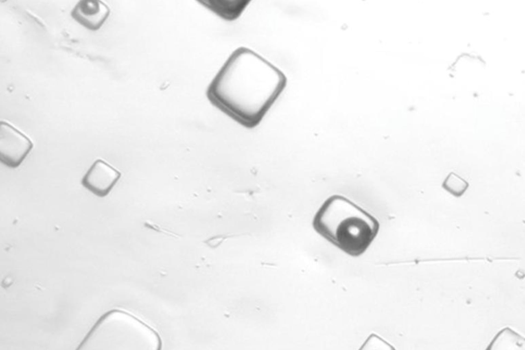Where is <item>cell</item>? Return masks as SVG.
<instances>
[{"mask_svg":"<svg viewBox=\"0 0 525 350\" xmlns=\"http://www.w3.org/2000/svg\"><path fill=\"white\" fill-rule=\"evenodd\" d=\"M144 226L146 228L151 229L156 232L163 233L170 236L176 238H179V237L181 236L180 235H178L173 231L166 229V228L163 227L162 226L159 225L158 224L154 222H153L150 220H147L145 221V222L144 223Z\"/></svg>","mask_w":525,"mask_h":350,"instance_id":"ba28073f","label":"cell"},{"mask_svg":"<svg viewBox=\"0 0 525 350\" xmlns=\"http://www.w3.org/2000/svg\"><path fill=\"white\" fill-rule=\"evenodd\" d=\"M199 2L224 20L233 21L241 15L250 1L206 0Z\"/></svg>","mask_w":525,"mask_h":350,"instance_id":"8992f818","label":"cell"},{"mask_svg":"<svg viewBox=\"0 0 525 350\" xmlns=\"http://www.w3.org/2000/svg\"><path fill=\"white\" fill-rule=\"evenodd\" d=\"M441 187L453 196L459 198L467 190L469 183L457 173L451 172L442 182Z\"/></svg>","mask_w":525,"mask_h":350,"instance_id":"52a82bcc","label":"cell"},{"mask_svg":"<svg viewBox=\"0 0 525 350\" xmlns=\"http://www.w3.org/2000/svg\"><path fill=\"white\" fill-rule=\"evenodd\" d=\"M33 144L25 134L5 121L0 122V161L8 167H18Z\"/></svg>","mask_w":525,"mask_h":350,"instance_id":"3957f363","label":"cell"},{"mask_svg":"<svg viewBox=\"0 0 525 350\" xmlns=\"http://www.w3.org/2000/svg\"><path fill=\"white\" fill-rule=\"evenodd\" d=\"M278 67L253 50H234L209 85L206 95L216 108L240 125L257 126L286 88Z\"/></svg>","mask_w":525,"mask_h":350,"instance_id":"6da1fadb","label":"cell"},{"mask_svg":"<svg viewBox=\"0 0 525 350\" xmlns=\"http://www.w3.org/2000/svg\"><path fill=\"white\" fill-rule=\"evenodd\" d=\"M121 177V173L102 159L96 160L81 181L82 185L98 197L107 196Z\"/></svg>","mask_w":525,"mask_h":350,"instance_id":"277c9868","label":"cell"},{"mask_svg":"<svg viewBox=\"0 0 525 350\" xmlns=\"http://www.w3.org/2000/svg\"><path fill=\"white\" fill-rule=\"evenodd\" d=\"M315 230L352 256L363 254L378 234L379 223L373 216L344 196L328 198L315 215Z\"/></svg>","mask_w":525,"mask_h":350,"instance_id":"7a4b0ae2","label":"cell"},{"mask_svg":"<svg viewBox=\"0 0 525 350\" xmlns=\"http://www.w3.org/2000/svg\"><path fill=\"white\" fill-rule=\"evenodd\" d=\"M110 10L100 1H80L71 12L72 17L85 28L93 31L99 29L109 15Z\"/></svg>","mask_w":525,"mask_h":350,"instance_id":"5b68a950","label":"cell"}]
</instances>
